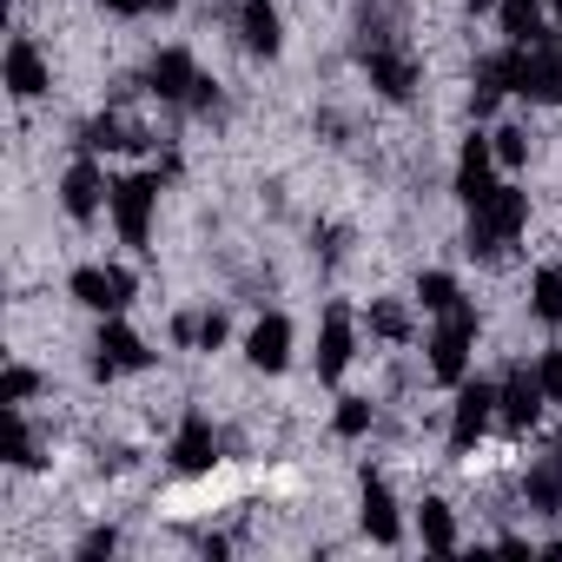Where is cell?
I'll list each match as a JSON object with an SVG mask.
<instances>
[{
    "label": "cell",
    "instance_id": "cell-1",
    "mask_svg": "<svg viewBox=\"0 0 562 562\" xmlns=\"http://www.w3.org/2000/svg\"><path fill=\"white\" fill-rule=\"evenodd\" d=\"M529 225V192L522 186H496L476 212H470V232H463V251L470 258H496L503 245H516Z\"/></svg>",
    "mask_w": 562,
    "mask_h": 562
},
{
    "label": "cell",
    "instance_id": "cell-2",
    "mask_svg": "<svg viewBox=\"0 0 562 562\" xmlns=\"http://www.w3.org/2000/svg\"><path fill=\"white\" fill-rule=\"evenodd\" d=\"M509 93H522L536 106H555L562 100V41L536 34V41L509 47Z\"/></svg>",
    "mask_w": 562,
    "mask_h": 562
},
{
    "label": "cell",
    "instance_id": "cell-3",
    "mask_svg": "<svg viewBox=\"0 0 562 562\" xmlns=\"http://www.w3.org/2000/svg\"><path fill=\"white\" fill-rule=\"evenodd\" d=\"M470 345H476V305L443 312V325L430 331V371H437L443 384H463V371H470Z\"/></svg>",
    "mask_w": 562,
    "mask_h": 562
},
{
    "label": "cell",
    "instance_id": "cell-4",
    "mask_svg": "<svg viewBox=\"0 0 562 562\" xmlns=\"http://www.w3.org/2000/svg\"><path fill=\"white\" fill-rule=\"evenodd\" d=\"M153 205H159V172H133L113 186V225L126 245H146L153 238Z\"/></svg>",
    "mask_w": 562,
    "mask_h": 562
},
{
    "label": "cell",
    "instance_id": "cell-5",
    "mask_svg": "<svg viewBox=\"0 0 562 562\" xmlns=\"http://www.w3.org/2000/svg\"><path fill=\"white\" fill-rule=\"evenodd\" d=\"M67 292H74L87 312L113 318V312H126V299H133V271H120V265H80V271L67 278Z\"/></svg>",
    "mask_w": 562,
    "mask_h": 562
},
{
    "label": "cell",
    "instance_id": "cell-6",
    "mask_svg": "<svg viewBox=\"0 0 562 562\" xmlns=\"http://www.w3.org/2000/svg\"><path fill=\"white\" fill-rule=\"evenodd\" d=\"M364 74H371V87L384 93V100H411L417 93V60L404 54V47H384V41H364Z\"/></svg>",
    "mask_w": 562,
    "mask_h": 562
},
{
    "label": "cell",
    "instance_id": "cell-7",
    "mask_svg": "<svg viewBox=\"0 0 562 562\" xmlns=\"http://www.w3.org/2000/svg\"><path fill=\"white\" fill-rule=\"evenodd\" d=\"M106 199H113V186H106V172L93 166V153H87V159H74V166H67V179H60V205H67V218L93 225Z\"/></svg>",
    "mask_w": 562,
    "mask_h": 562
},
{
    "label": "cell",
    "instance_id": "cell-8",
    "mask_svg": "<svg viewBox=\"0 0 562 562\" xmlns=\"http://www.w3.org/2000/svg\"><path fill=\"white\" fill-rule=\"evenodd\" d=\"M496 417V384H463L457 391V417H450V457H470L476 437L490 430Z\"/></svg>",
    "mask_w": 562,
    "mask_h": 562
},
{
    "label": "cell",
    "instance_id": "cell-9",
    "mask_svg": "<svg viewBox=\"0 0 562 562\" xmlns=\"http://www.w3.org/2000/svg\"><path fill=\"white\" fill-rule=\"evenodd\" d=\"M542 404H549V391H542V371H509L503 384H496V411H503V424L509 430H529L536 417H542Z\"/></svg>",
    "mask_w": 562,
    "mask_h": 562
},
{
    "label": "cell",
    "instance_id": "cell-10",
    "mask_svg": "<svg viewBox=\"0 0 562 562\" xmlns=\"http://www.w3.org/2000/svg\"><path fill=\"white\" fill-rule=\"evenodd\" d=\"M212 463H218V430H212L205 411H186V417H179V437H172V470L205 476Z\"/></svg>",
    "mask_w": 562,
    "mask_h": 562
},
{
    "label": "cell",
    "instance_id": "cell-11",
    "mask_svg": "<svg viewBox=\"0 0 562 562\" xmlns=\"http://www.w3.org/2000/svg\"><path fill=\"white\" fill-rule=\"evenodd\" d=\"M192 87H199V67H192L186 47H166V54L146 60V93L153 100H186L192 106Z\"/></svg>",
    "mask_w": 562,
    "mask_h": 562
},
{
    "label": "cell",
    "instance_id": "cell-12",
    "mask_svg": "<svg viewBox=\"0 0 562 562\" xmlns=\"http://www.w3.org/2000/svg\"><path fill=\"white\" fill-rule=\"evenodd\" d=\"M490 192H496V146L470 133V139H463V159H457V199L476 212Z\"/></svg>",
    "mask_w": 562,
    "mask_h": 562
},
{
    "label": "cell",
    "instance_id": "cell-13",
    "mask_svg": "<svg viewBox=\"0 0 562 562\" xmlns=\"http://www.w3.org/2000/svg\"><path fill=\"white\" fill-rule=\"evenodd\" d=\"M351 351H358V325H351L345 305H331V312H325V331H318V378L338 384V378L351 371Z\"/></svg>",
    "mask_w": 562,
    "mask_h": 562
},
{
    "label": "cell",
    "instance_id": "cell-14",
    "mask_svg": "<svg viewBox=\"0 0 562 562\" xmlns=\"http://www.w3.org/2000/svg\"><path fill=\"white\" fill-rule=\"evenodd\" d=\"M146 364H153L146 338H139V331H126L120 318H106V331H100V358H93V378H113V371H146Z\"/></svg>",
    "mask_w": 562,
    "mask_h": 562
},
{
    "label": "cell",
    "instance_id": "cell-15",
    "mask_svg": "<svg viewBox=\"0 0 562 562\" xmlns=\"http://www.w3.org/2000/svg\"><path fill=\"white\" fill-rule=\"evenodd\" d=\"M238 41H245L258 60H271L278 47H285V21H278L271 0H238Z\"/></svg>",
    "mask_w": 562,
    "mask_h": 562
},
{
    "label": "cell",
    "instance_id": "cell-16",
    "mask_svg": "<svg viewBox=\"0 0 562 562\" xmlns=\"http://www.w3.org/2000/svg\"><path fill=\"white\" fill-rule=\"evenodd\" d=\"M245 358H251L258 371H285V364H292V318L265 312V318L251 325V338H245Z\"/></svg>",
    "mask_w": 562,
    "mask_h": 562
},
{
    "label": "cell",
    "instance_id": "cell-17",
    "mask_svg": "<svg viewBox=\"0 0 562 562\" xmlns=\"http://www.w3.org/2000/svg\"><path fill=\"white\" fill-rule=\"evenodd\" d=\"M54 80H47V60H41V47L27 41V34H14L8 41V93L14 100H41Z\"/></svg>",
    "mask_w": 562,
    "mask_h": 562
},
{
    "label": "cell",
    "instance_id": "cell-18",
    "mask_svg": "<svg viewBox=\"0 0 562 562\" xmlns=\"http://www.w3.org/2000/svg\"><path fill=\"white\" fill-rule=\"evenodd\" d=\"M364 536H371V542H384V549L404 536L397 503H391V490H384V476H378V470H364Z\"/></svg>",
    "mask_w": 562,
    "mask_h": 562
},
{
    "label": "cell",
    "instance_id": "cell-19",
    "mask_svg": "<svg viewBox=\"0 0 562 562\" xmlns=\"http://www.w3.org/2000/svg\"><path fill=\"white\" fill-rule=\"evenodd\" d=\"M509 93V54H490V60H476V87H470V113L483 120V113H496V100Z\"/></svg>",
    "mask_w": 562,
    "mask_h": 562
},
{
    "label": "cell",
    "instance_id": "cell-20",
    "mask_svg": "<svg viewBox=\"0 0 562 562\" xmlns=\"http://www.w3.org/2000/svg\"><path fill=\"white\" fill-rule=\"evenodd\" d=\"M496 21H503L509 47H522V41L542 34V0H496Z\"/></svg>",
    "mask_w": 562,
    "mask_h": 562
},
{
    "label": "cell",
    "instance_id": "cell-21",
    "mask_svg": "<svg viewBox=\"0 0 562 562\" xmlns=\"http://www.w3.org/2000/svg\"><path fill=\"white\" fill-rule=\"evenodd\" d=\"M80 146H87V153H126V146H139V133H126L120 113H100V120L80 126Z\"/></svg>",
    "mask_w": 562,
    "mask_h": 562
},
{
    "label": "cell",
    "instance_id": "cell-22",
    "mask_svg": "<svg viewBox=\"0 0 562 562\" xmlns=\"http://www.w3.org/2000/svg\"><path fill=\"white\" fill-rule=\"evenodd\" d=\"M417 529H424V549H437V555H450V549H457V522H450V503H437V496H430V503L417 509Z\"/></svg>",
    "mask_w": 562,
    "mask_h": 562
},
{
    "label": "cell",
    "instance_id": "cell-23",
    "mask_svg": "<svg viewBox=\"0 0 562 562\" xmlns=\"http://www.w3.org/2000/svg\"><path fill=\"white\" fill-rule=\"evenodd\" d=\"M529 299H536V318H542V325H562V265H542V271H536Z\"/></svg>",
    "mask_w": 562,
    "mask_h": 562
},
{
    "label": "cell",
    "instance_id": "cell-24",
    "mask_svg": "<svg viewBox=\"0 0 562 562\" xmlns=\"http://www.w3.org/2000/svg\"><path fill=\"white\" fill-rule=\"evenodd\" d=\"M417 299H424V312H437V318L463 305V292H457V278H450V271H424V278H417Z\"/></svg>",
    "mask_w": 562,
    "mask_h": 562
},
{
    "label": "cell",
    "instance_id": "cell-25",
    "mask_svg": "<svg viewBox=\"0 0 562 562\" xmlns=\"http://www.w3.org/2000/svg\"><path fill=\"white\" fill-rule=\"evenodd\" d=\"M371 331L391 338V345H404V338H411V312H404L397 299H371Z\"/></svg>",
    "mask_w": 562,
    "mask_h": 562
},
{
    "label": "cell",
    "instance_id": "cell-26",
    "mask_svg": "<svg viewBox=\"0 0 562 562\" xmlns=\"http://www.w3.org/2000/svg\"><path fill=\"white\" fill-rule=\"evenodd\" d=\"M8 457H14L21 470H34V463H41V450H34V430H27L21 404H8Z\"/></svg>",
    "mask_w": 562,
    "mask_h": 562
},
{
    "label": "cell",
    "instance_id": "cell-27",
    "mask_svg": "<svg viewBox=\"0 0 562 562\" xmlns=\"http://www.w3.org/2000/svg\"><path fill=\"white\" fill-rule=\"evenodd\" d=\"M529 503H536V509H562V463L529 470Z\"/></svg>",
    "mask_w": 562,
    "mask_h": 562
},
{
    "label": "cell",
    "instance_id": "cell-28",
    "mask_svg": "<svg viewBox=\"0 0 562 562\" xmlns=\"http://www.w3.org/2000/svg\"><path fill=\"white\" fill-rule=\"evenodd\" d=\"M490 146H496V166H522V159H529V133H522V126H503Z\"/></svg>",
    "mask_w": 562,
    "mask_h": 562
},
{
    "label": "cell",
    "instance_id": "cell-29",
    "mask_svg": "<svg viewBox=\"0 0 562 562\" xmlns=\"http://www.w3.org/2000/svg\"><path fill=\"white\" fill-rule=\"evenodd\" d=\"M371 430V397H345L338 404V437H364Z\"/></svg>",
    "mask_w": 562,
    "mask_h": 562
},
{
    "label": "cell",
    "instance_id": "cell-30",
    "mask_svg": "<svg viewBox=\"0 0 562 562\" xmlns=\"http://www.w3.org/2000/svg\"><path fill=\"white\" fill-rule=\"evenodd\" d=\"M41 391V371H27V364H14L8 371V384H0V404H27Z\"/></svg>",
    "mask_w": 562,
    "mask_h": 562
},
{
    "label": "cell",
    "instance_id": "cell-31",
    "mask_svg": "<svg viewBox=\"0 0 562 562\" xmlns=\"http://www.w3.org/2000/svg\"><path fill=\"white\" fill-rule=\"evenodd\" d=\"M536 371H542V391H549V404H562V345H555V351H542V364H536Z\"/></svg>",
    "mask_w": 562,
    "mask_h": 562
},
{
    "label": "cell",
    "instance_id": "cell-32",
    "mask_svg": "<svg viewBox=\"0 0 562 562\" xmlns=\"http://www.w3.org/2000/svg\"><path fill=\"white\" fill-rule=\"evenodd\" d=\"M199 345H205V351L225 345V312H205V318H199Z\"/></svg>",
    "mask_w": 562,
    "mask_h": 562
},
{
    "label": "cell",
    "instance_id": "cell-33",
    "mask_svg": "<svg viewBox=\"0 0 562 562\" xmlns=\"http://www.w3.org/2000/svg\"><path fill=\"white\" fill-rule=\"evenodd\" d=\"M113 549H120V536H113V529H93V536L80 542V555H113Z\"/></svg>",
    "mask_w": 562,
    "mask_h": 562
},
{
    "label": "cell",
    "instance_id": "cell-34",
    "mask_svg": "<svg viewBox=\"0 0 562 562\" xmlns=\"http://www.w3.org/2000/svg\"><path fill=\"white\" fill-rule=\"evenodd\" d=\"M100 8H113V14H153L146 0H100Z\"/></svg>",
    "mask_w": 562,
    "mask_h": 562
},
{
    "label": "cell",
    "instance_id": "cell-35",
    "mask_svg": "<svg viewBox=\"0 0 562 562\" xmlns=\"http://www.w3.org/2000/svg\"><path fill=\"white\" fill-rule=\"evenodd\" d=\"M146 8H159V14H172V8H179V0H146Z\"/></svg>",
    "mask_w": 562,
    "mask_h": 562
},
{
    "label": "cell",
    "instance_id": "cell-36",
    "mask_svg": "<svg viewBox=\"0 0 562 562\" xmlns=\"http://www.w3.org/2000/svg\"><path fill=\"white\" fill-rule=\"evenodd\" d=\"M549 555H562V536H555V542H549Z\"/></svg>",
    "mask_w": 562,
    "mask_h": 562
},
{
    "label": "cell",
    "instance_id": "cell-37",
    "mask_svg": "<svg viewBox=\"0 0 562 562\" xmlns=\"http://www.w3.org/2000/svg\"><path fill=\"white\" fill-rule=\"evenodd\" d=\"M555 463H562V437H555Z\"/></svg>",
    "mask_w": 562,
    "mask_h": 562
},
{
    "label": "cell",
    "instance_id": "cell-38",
    "mask_svg": "<svg viewBox=\"0 0 562 562\" xmlns=\"http://www.w3.org/2000/svg\"><path fill=\"white\" fill-rule=\"evenodd\" d=\"M555 8H562V0H555Z\"/></svg>",
    "mask_w": 562,
    "mask_h": 562
}]
</instances>
